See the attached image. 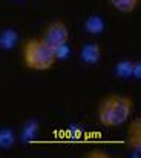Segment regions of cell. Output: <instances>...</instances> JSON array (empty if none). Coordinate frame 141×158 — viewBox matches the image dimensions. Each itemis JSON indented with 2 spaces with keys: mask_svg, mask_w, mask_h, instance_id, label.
<instances>
[{
  "mask_svg": "<svg viewBox=\"0 0 141 158\" xmlns=\"http://www.w3.org/2000/svg\"><path fill=\"white\" fill-rule=\"evenodd\" d=\"M134 110V100L129 95L112 94L98 105V120L106 127H115L126 123Z\"/></svg>",
  "mask_w": 141,
  "mask_h": 158,
  "instance_id": "1",
  "label": "cell"
},
{
  "mask_svg": "<svg viewBox=\"0 0 141 158\" xmlns=\"http://www.w3.org/2000/svg\"><path fill=\"white\" fill-rule=\"evenodd\" d=\"M57 61V52L42 39H29L23 45V63L32 71H48Z\"/></svg>",
  "mask_w": 141,
  "mask_h": 158,
  "instance_id": "2",
  "label": "cell"
},
{
  "mask_svg": "<svg viewBox=\"0 0 141 158\" xmlns=\"http://www.w3.org/2000/svg\"><path fill=\"white\" fill-rule=\"evenodd\" d=\"M42 40H45L49 46H52L54 49L61 48L68 43L69 40V29L66 26V23L63 20H54L51 23H48L45 28L42 37Z\"/></svg>",
  "mask_w": 141,
  "mask_h": 158,
  "instance_id": "3",
  "label": "cell"
},
{
  "mask_svg": "<svg viewBox=\"0 0 141 158\" xmlns=\"http://www.w3.org/2000/svg\"><path fill=\"white\" fill-rule=\"evenodd\" d=\"M127 143H129L134 149H140L141 148V120L140 118H135V120L131 123Z\"/></svg>",
  "mask_w": 141,
  "mask_h": 158,
  "instance_id": "4",
  "label": "cell"
},
{
  "mask_svg": "<svg viewBox=\"0 0 141 158\" xmlns=\"http://www.w3.org/2000/svg\"><path fill=\"white\" fill-rule=\"evenodd\" d=\"M109 2H110V5H112L117 11L129 14V12H132V11L137 8V5H138L140 0H109Z\"/></svg>",
  "mask_w": 141,
  "mask_h": 158,
  "instance_id": "5",
  "label": "cell"
},
{
  "mask_svg": "<svg viewBox=\"0 0 141 158\" xmlns=\"http://www.w3.org/2000/svg\"><path fill=\"white\" fill-rule=\"evenodd\" d=\"M86 157H91V158H95V157H100V158H104V157H109V154L103 152V151H91L86 154Z\"/></svg>",
  "mask_w": 141,
  "mask_h": 158,
  "instance_id": "6",
  "label": "cell"
}]
</instances>
